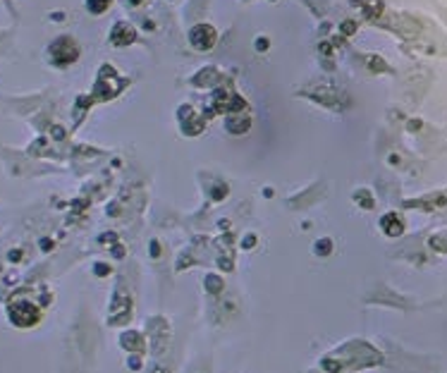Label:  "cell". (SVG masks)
I'll return each instance as SVG.
<instances>
[{
  "mask_svg": "<svg viewBox=\"0 0 447 373\" xmlns=\"http://www.w3.org/2000/svg\"><path fill=\"white\" fill-rule=\"evenodd\" d=\"M380 225H383V232L390 235V237H397V235L404 232V225H402V220H399V215H395V213L383 215V218H380Z\"/></svg>",
  "mask_w": 447,
  "mask_h": 373,
  "instance_id": "4",
  "label": "cell"
},
{
  "mask_svg": "<svg viewBox=\"0 0 447 373\" xmlns=\"http://www.w3.org/2000/svg\"><path fill=\"white\" fill-rule=\"evenodd\" d=\"M357 196L364 201V208H373V199H368V194H366V192H359Z\"/></svg>",
  "mask_w": 447,
  "mask_h": 373,
  "instance_id": "6",
  "label": "cell"
},
{
  "mask_svg": "<svg viewBox=\"0 0 447 373\" xmlns=\"http://www.w3.org/2000/svg\"><path fill=\"white\" fill-rule=\"evenodd\" d=\"M50 53V60H53V65H67V62H72L77 58V53H79V48H77V43L72 41V39H58L53 46L48 48Z\"/></svg>",
  "mask_w": 447,
  "mask_h": 373,
  "instance_id": "1",
  "label": "cell"
},
{
  "mask_svg": "<svg viewBox=\"0 0 447 373\" xmlns=\"http://www.w3.org/2000/svg\"><path fill=\"white\" fill-rule=\"evenodd\" d=\"M318 244H321V247H318V251H321V254H328V249H330L328 244H330V242H328V239H323V242H318Z\"/></svg>",
  "mask_w": 447,
  "mask_h": 373,
  "instance_id": "7",
  "label": "cell"
},
{
  "mask_svg": "<svg viewBox=\"0 0 447 373\" xmlns=\"http://www.w3.org/2000/svg\"><path fill=\"white\" fill-rule=\"evenodd\" d=\"M105 5H108V0H89L91 12H101V10H105Z\"/></svg>",
  "mask_w": 447,
  "mask_h": 373,
  "instance_id": "5",
  "label": "cell"
},
{
  "mask_svg": "<svg viewBox=\"0 0 447 373\" xmlns=\"http://www.w3.org/2000/svg\"><path fill=\"white\" fill-rule=\"evenodd\" d=\"M192 43L196 46V48H211L215 43V31L213 27H208V24H203V27H196L192 31Z\"/></svg>",
  "mask_w": 447,
  "mask_h": 373,
  "instance_id": "3",
  "label": "cell"
},
{
  "mask_svg": "<svg viewBox=\"0 0 447 373\" xmlns=\"http://www.w3.org/2000/svg\"><path fill=\"white\" fill-rule=\"evenodd\" d=\"M10 318H12L14 325H34L39 321V311L31 304H12Z\"/></svg>",
  "mask_w": 447,
  "mask_h": 373,
  "instance_id": "2",
  "label": "cell"
}]
</instances>
